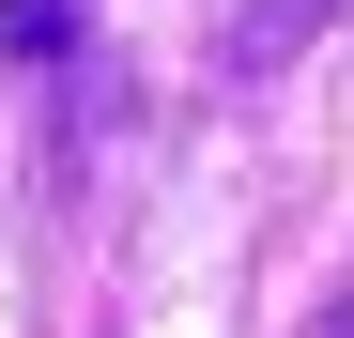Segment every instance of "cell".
Returning <instances> with one entry per match:
<instances>
[{"mask_svg":"<svg viewBox=\"0 0 354 338\" xmlns=\"http://www.w3.org/2000/svg\"><path fill=\"white\" fill-rule=\"evenodd\" d=\"M93 31V0H0V62H62Z\"/></svg>","mask_w":354,"mask_h":338,"instance_id":"obj_1","label":"cell"},{"mask_svg":"<svg viewBox=\"0 0 354 338\" xmlns=\"http://www.w3.org/2000/svg\"><path fill=\"white\" fill-rule=\"evenodd\" d=\"M308 16H339V0H247V46H231V62H247V77L292 62V31H308Z\"/></svg>","mask_w":354,"mask_h":338,"instance_id":"obj_2","label":"cell"},{"mask_svg":"<svg viewBox=\"0 0 354 338\" xmlns=\"http://www.w3.org/2000/svg\"><path fill=\"white\" fill-rule=\"evenodd\" d=\"M339 338H354V323H339Z\"/></svg>","mask_w":354,"mask_h":338,"instance_id":"obj_3","label":"cell"}]
</instances>
